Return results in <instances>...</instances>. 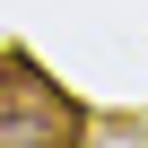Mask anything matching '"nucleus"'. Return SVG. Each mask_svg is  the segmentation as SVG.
I'll use <instances>...</instances> for the list:
<instances>
[{
    "mask_svg": "<svg viewBox=\"0 0 148 148\" xmlns=\"http://www.w3.org/2000/svg\"><path fill=\"white\" fill-rule=\"evenodd\" d=\"M79 139V105L44 87L26 61H0V148H70Z\"/></svg>",
    "mask_w": 148,
    "mask_h": 148,
    "instance_id": "f257e3e1",
    "label": "nucleus"
}]
</instances>
